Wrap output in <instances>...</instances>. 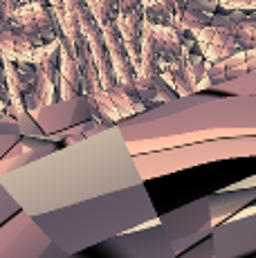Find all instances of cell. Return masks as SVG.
Instances as JSON below:
<instances>
[{
	"instance_id": "obj_1",
	"label": "cell",
	"mask_w": 256,
	"mask_h": 258,
	"mask_svg": "<svg viewBox=\"0 0 256 258\" xmlns=\"http://www.w3.org/2000/svg\"><path fill=\"white\" fill-rule=\"evenodd\" d=\"M216 258H256V205L214 227Z\"/></svg>"
},
{
	"instance_id": "obj_2",
	"label": "cell",
	"mask_w": 256,
	"mask_h": 258,
	"mask_svg": "<svg viewBox=\"0 0 256 258\" xmlns=\"http://www.w3.org/2000/svg\"><path fill=\"white\" fill-rule=\"evenodd\" d=\"M160 225L166 231V236L171 238V242H180L196 234H203L205 229L214 227L209 198H200V200L191 202V205L182 207L178 211H171L169 216L162 218Z\"/></svg>"
},
{
	"instance_id": "obj_4",
	"label": "cell",
	"mask_w": 256,
	"mask_h": 258,
	"mask_svg": "<svg viewBox=\"0 0 256 258\" xmlns=\"http://www.w3.org/2000/svg\"><path fill=\"white\" fill-rule=\"evenodd\" d=\"M178 258H216V249H214V240L209 238H205V240H200L198 245H194L191 249L182 251Z\"/></svg>"
},
{
	"instance_id": "obj_5",
	"label": "cell",
	"mask_w": 256,
	"mask_h": 258,
	"mask_svg": "<svg viewBox=\"0 0 256 258\" xmlns=\"http://www.w3.org/2000/svg\"><path fill=\"white\" fill-rule=\"evenodd\" d=\"M18 131L25 137H43V133L38 131V123L34 121L29 112H18Z\"/></svg>"
},
{
	"instance_id": "obj_3",
	"label": "cell",
	"mask_w": 256,
	"mask_h": 258,
	"mask_svg": "<svg viewBox=\"0 0 256 258\" xmlns=\"http://www.w3.org/2000/svg\"><path fill=\"white\" fill-rule=\"evenodd\" d=\"M209 198V207H211V222L220 225V222L229 220L231 216L240 213L243 209L252 207L256 202V186L254 188H223L218 193H211Z\"/></svg>"
}]
</instances>
